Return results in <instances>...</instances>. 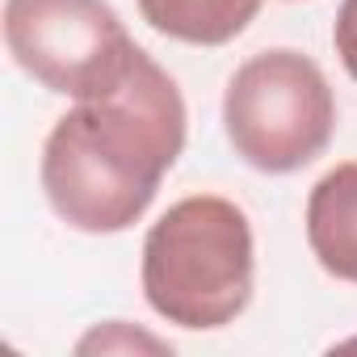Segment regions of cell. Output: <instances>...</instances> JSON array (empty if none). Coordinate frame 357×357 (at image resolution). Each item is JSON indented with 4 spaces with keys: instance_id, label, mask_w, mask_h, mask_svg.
<instances>
[{
    "instance_id": "1",
    "label": "cell",
    "mask_w": 357,
    "mask_h": 357,
    "mask_svg": "<svg viewBox=\"0 0 357 357\" xmlns=\"http://www.w3.org/2000/svg\"><path fill=\"white\" fill-rule=\"evenodd\" d=\"M185 126L181 89L143 51L114 93L76 101L55 118L38 160L55 219L80 236L130 231L185 151Z\"/></svg>"
},
{
    "instance_id": "2",
    "label": "cell",
    "mask_w": 357,
    "mask_h": 357,
    "mask_svg": "<svg viewBox=\"0 0 357 357\" xmlns=\"http://www.w3.org/2000/svg\"><path fill=\"white\" fill-rule=\"evenodd\" d=\"M139 282L147 307L185 332H219L236 324L257 286L252 219L223 194H190L172 202L143 236Z\"/></svg>"
},
{
    "instance_id": "3",
    "label": "cell",
    "mask_w": 357,
    "mask_h": 357,
    "mask_svg": "<svg viewBox=\"0 0 357 357\" xmlns=\"http://www.w3.org/2000/svg\"><path fill=\"white\" fill-rule=\"evenodd\" d=\"M223 135L248 168L269 176L315 164L336 135V93L324 68L294 47L248 55L223 89Z\"/></svg>"
},
{
    "instance_id": "4",
    "label": "cell",
    "mask_w": 357,
    "mask_h": 357,
    "mask_svg": "<svg viewBox=\"0 0 357 357\" xmlns=\"http://www.w3.org/2000/svg\"><path fill=\"white\" fill-rule=\"evenodd\" d=\"M5 47L34 84L72 101L114 93L143 55L109 0H5Z\"/></svg>"
},
{
    "instance_id": "5",
    "label": "cell",
    "mask_w": 357,
    "mask_h": 357,
    "mask_svg": "<svg viewBox=\"0 0 357 357\" xmlns=\"http://www.w3.org/2000/svg\"><path fill=\"white\" fill-rule=\"evenodd\" d=\"M307 248L336 282L357 286V160L328 168L307 194Z\"/></svg>"
},
{
    "instance_id": "6",
    "label": "cell",
    "mask_w": 357,
    "mask_h": 357,
    "mask_svg": "<svg viewBox=\"0 0 357 357\" xmlns=\"http://www.w3.org/2000/svg\"><path fill=\"white\" fill-rule=\"evenodd\" d=\"M265 0H139V17L185 47H227L240 38Z\"/></svg>"
},
{
    "instance_id": "7",
    "label": "cell",
    "mask_w": 357,
    "mask_h": 357,
    "mask_svg": "<svg viewBox=\"0 0 357 357\" xmlns=\"http://www.w3.org/2000/svg\"><path fill=\"white\" fill-rule=\"evenodd\" d=\"M76 349H80V353H93V349H101V353H139V349H147V353H172L168 340H160V336H151V332H139V328L130 332L126 319H109V324L93 328Z\"/></svg>"
},
{
    "instance_id": "8",
    "label": "cell",
    "mask_w": 357,
    "mask_h": 357,
    "mask_svg": "<svg viewBox=\"0 0 357 357\" xmlns=\"http://www.w3.org/2000/svg\"><path fill=\"white\" fill-rule=\"evenodd\" d=\"M332 47H336L344 72L357 80V0H340L336 26H332Z\"/></svg>"
}]
</instances>
